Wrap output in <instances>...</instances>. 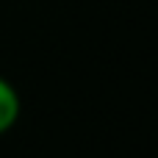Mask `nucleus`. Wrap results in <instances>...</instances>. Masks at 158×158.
I'll return each mask as SVG.
<instances>
[{"label": "nucleus", "instance_id": "nucleus-1", "mask_svg": "<svg viewBox=\"0 0 158 158\" xmlns=\"http://www.w3.org/2000/svg\"><path fill=\"white\" fill-rule=\"evenodd\" d=\"M17 117H19V94L6 78H0V133L11 131Z\"/></svg>", "mask_w": 158, "mask_h": 158}]
</instances>
